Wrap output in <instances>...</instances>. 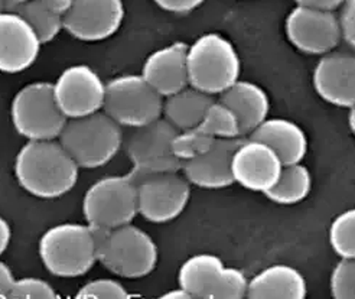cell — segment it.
<instances>
[{
    "label": "cell",
    "instance_id": "cell-1",
    "mask_svg": "<svg viewBox=\"0 0 355 299\" xmlns=\"http://www.w3.org/2000/svg\"><path fill=\"white\" fill-rule=\"evenodd\" d=\"M15 177L31 196L52 200L65 196L78 181L80 166L58 139L28 140L15 157Z\"/></svg>",
    "mask_w": 355,
    "mask_h": 299
},
{
    "label": "cell",
    "instance_id": "cell-2",
    "mask_svg": "<svg viewBox=\"0 0 355 299\" xmlns=\"http://www.w3.org/2000/svg\"><path fill=\"white\" fill-rule=\"evenodd\" d=\"M38 252L45 269L58 277H77L97 262V233L90 224L61 223L41 236Z\"/></svg>",
    "mask_w": 355,
    "mask_h": 299
},
{
    "label": "cell",
    "instance_id": "cell-3",
    "mask_svg": "<svg viewBox=\"0 0 355 299\" xmlns=\"http://www.w3.org/2000/svg\"><path fill=\"white\" fill-rule=\"evenodd\" d=\"M187 62L189 85L209 96H221L240 80L239 52L221 33H204L188 45Z\"/></svg>",
    "mask_w": 355,
    "mask_h": 299
},
{
    "label": "cell",
    "instance_id": "cell-4",
    "mask_svg": "<svg viewBox=\"0 0 355 299\" xmlns=\"http://www.w3.org/2000/svg\"><path fill=\"white\" fill-rule=\"evenodd\" d=\"M96 233L97 262L112 273L139 279L148 276L156 268L157 246L140 227L129 223L110 230H96Z\"/></svg>",
    "mask_w": 355,
    "mask_h": 299
},
{
    "label": "cell",
    "instance_id": "cell-5",
    "mask_svg": "<svg viewBox=\"0 0 355 299\" xmlns=\"http://www.w3.org/2000/svg\"><path fill=\"white\" fill-rule=\"evenodd\" d=\"M58 140L80 168H100L117 155L123 135L119 123L100 110L68 119Z\"/></svg>",
    "mask_w": 355,
    "mask_h": 299
},
{
    "label": "cell",
    "instance_id": "cell-6",
    "mask_svg": "<svg viewBox=\"0 0 355 299\" xmlns=\"http://www.w3.org/2000/svg\"><path fill=\"white\" fill-rule=\"evenodd\" d=\"M83 214L87 224L96 230H110L132 223L139 214L133 175H113L96 181L84 194Z\"/></svg>",
    "mask_w": 355,
    "mask_h": 299
},
{
    "label": "cell",
    "instance_id": "cell-7",
    "mask_svg": "<svg viewBox=\"0 0 355 299\" xmlns=\"http://www.w3.org/2000/svg\"><path fill=\"white\" fill-rule=\"evenodd\" d=\"M10 117L15 130L28 140L58 139L67 117L48 81L31 83L17 92L12 100Z\"/></svg>",
    "mask_w": 355,
    "mask_h": 299
},
{
    "label": "cell",
    "instance_id": "cell-8",
    "mask_svg": "<svg viewBox=\"0 0 355 299\" xmlns=\"http://www.w3.org/2000/svg\"><path fill=\"white\" fill-rule=\"evenodd\" d=\"M103 112L121 128L135 129L162 117L164 97L141 74H124L105 83Z\"/></svg>",
    "mask_w": 355,
    "mask_h": 299
},
{
    "label": "cell",
    "instance_id": "cell-9",
    "mask_svg": "<svg viewBox=\"0 0 355 299\" xmlns=\"http://www.w3.org/2000/svg\"><path fill=\"white\" fill-rule=\"evenodd\" d=\"M178 284L192 298L240 299L247 296L248 279L243 271L227 266L217 255L198 253L182 263Z\"/></svg>",
    "mask_w": 355,
    "mask_h": 299
},
{
    "label": "cell",
    "instance_id": "cell-10",
    "mask_svg": "<svg viewBox=\"0 0 355 299\" xmlns=\"http://www.w3.org/2000/svg\"><path fill=\"white\" fill-rule=\"evenodd\" d=\"M133 178L137 185V208L141 217L150 223L162 224L184 213L191 197V182L182 171L146 173L139 177L133 175Z\"/></svg>",
    "mask_w": 355,
    "mask_h": 299
},
{
    "label": "cell",
    "instance_id": "cell-11",
    "mask_svg": "<svg viewBox=\"0 0 355 299\" xmlns=\"http://www.w3.org/2000/svg\"><path fill=\"white\" fill-rule=\"evenodd\" d=\"M180 132L165 117L145 126L135 128L129 136L126 151L133 164L132 173L139 175L181 171L182 161L173 153V139Z\"/></svg>",
    "mask_w": 355,
    "mask_h": 299
},
{
    "label": "cell",
    "instance_id": "cell-12",
    "mask_svg": "<svg viewBox=\"0 0 355 299\" xmlns=\"http://www.w3.org/2000/svg\"><path fill=\"white\" fill-rule=\"evenodd\" d=\"M286 35L292 45L311 55H325L343 40L340 16L325 10L296 5L286 17Z\"/></svg>",
    "mask_w": 355,
    "mask_h": 299
},
{
    "label": "cell",
    "instance_id": "cell-13",
    "mask_svg": "<svg viewBox=\"0 0 355 299\" xmlns=\"http://www.w3.org/2000/svg\"><path fill=\"white\" fill-rule=\"evenodd\" d=\"M54 96L67 119H76L103 110L105 83L85 64L67 67L52 83Z\"/></svg>",
    "mask_w": 355,
    "mask_h": 299
},
{
    "label": "cell",
    "instance_id": "cell-14",
    "mask_svg": "<svg viewBox=\"0 0 355 299\" xmlns=\"http://www.w3.org/2000/svg\"><path fill=\"white\" fill-rule=\"evenodd\" d=\"M124 19L123 0H73L64 16V29L80 41L107 40Z\"/></svg>",
    "mask_w": 355,
    "mask_h": 299
},
{
    "label": "cell",
    "instance_id": "cell-15",
    "mask_svg": "<svg viewBox=\"0 0 355 299\" xmlns=\"http://www.w3.org/2000/svg\"><path fill=\"white\" fill-rule=\"evenodd\" d=\"M282 169L283 162L270 146L253 137L240 140L232 161L234 182L266 194L276 184Z\"/></svg>",
    "mask_w": 355,
    "mask_h": 299
},
{
    "label": "cell",
    "instance_id": "cell-16",
    "mask_svg": "<svg viewBox=\"0 0 355 299\" xmlns=\"http://www.w3.org/2000/svg\"><path fill=\"white\" fill-rule=\"evenodd\" d=\"M42 42L17 12L0 10V73L17 74L37 61Z\"/></svg>",
    "mask_w": 355,
    "mask_h": 299
},
{
    "label": "cell",
    "instance_id": "cell-17",
    "mask_svg": "<svg viewBox=\"0 0 355 299\" xmlns=\"http://www.w3.org/2000/svg\"><path fill=\"white\" fill-rule=\"evenodd\" d=\"M312 83L322 100L336 108L355 105V54L348 51H331L318 61Z\"/></svg>",
    "mask_w": 355,
    "mask_h": 299
},
{
    "label": "cell",
    "instance_id": "cell-18",
    "mask_svg": "<svg viewBox=\"0 0 355 299\" xmlns=\"http://www.w3.org/2000/svg\"><path fill=\"white\" fill-rule=\"evenodd\" d=\"M241 137L217 139L205 153L185 161L182 173L191 182L205 189H221L234 184L232 161Z\"/></svg>",
    "mask_w": 355,
    "mask_h": 299
},
{
    "label": "cell",
    "instance_id": "cell-19",
    "mask_svg": "<svg viewBox=\"0 0 355 299\" xmlns=\"http://www.w3.org/2000/svg\"><path fill=\"white\" fill-rule=\"evenodd\" d=\"M187 52V44L175 42L153 51L141 67V77L164 99L189 85Z\"/></svg>",
    "mask_w": 355,
    "mask_h": 299
},
{
    "label": "cell",
    "instance_id": "cell-20",
    "mask_svg": "<svg viewBox=\"0 0 355 299\" xmlns=\"http://www.w3.org/2000/svg\"><path fill=\"white\" fill-rule=\"evenodd\" d=\"M220 101L227 104L237 116L241 136L252 135L270 113L268 92L253 81L239 80L220 96Z\"/></svg>",
    "mask_w": 355,
    "mask_h": 299
},
{
    "label": "cell",
    "instance_id": "cell-21",
    "mask_svg": "<svg viewBox=\"0 0 355 299\" xmlns=\"http://www.w3.org/2000/svg\"><path fill=\"white\" fill-rule=\"evenodd\" d=\"M248 137L261 140L270 146L283 165L304 161L308 152V136L293 120L285 117H268Z\"/></svg>",
    "mask_w": 355,
    "mask_h": 299
},
{
    "label": "cell",
    "instance_id": "cell-22",
    "mask_svg": "<svg viewBox=\"0 0 355 299\" xmlns=\"http://www.w3.org/2000/svg\"><path fill=\"white\" fill-rule=\"evenodd\" d=\"M306 293L305 276L285 263L270 265L248 279L247 296L253 299H304Z\"/></svg>",
    "mask_w": 355,
    "mask_h": 299
},
{
    "label": "cell",
    "instance_id": "cell-23",
    "mask_svg": "<svg viewBox=\"0 0 355 299\" xmlns=\"http://www.w3.org/2000/svg\"><path fill=\"white\" fill-rule=\"evenodd\" d=\"M212 103L214 96L188 85L181 92L164 99L162 117L178 130L197 128Z\"/></svg>",
    "mask_w": 355,
    "mask_h": 299
},
{
    "label": "cell",
    "instance_id": "cell-24",
    "mask_svg": "<svg viewBox=\"0 0 355 299\" xmlns=\"http://www.w3.org/2000/svg\"><path fill=\"white\" fill-rule=\"evenodd\" d=\"M312 189V173L302 164L283 165L276 184L266 192V197L280 205H291L304 201Z\"/></svg>",
    "mask_w": 355,
    "mask_h": 299
},
{
    "label": "cell",
    "instance_id": "cell-25",
    "mask_svg": "<svg viewBox=\"0 0 355 299\" xmlns=\"http://www.w3.org/2000/svg\"><path fill=\"white\" fill-rule=\"evenodd\" d=\"M16 12L25 17L42 44L51 42L64 29V16L52 12L41 0H29Z\"/></svg>",
    "mask_w": 355,
    "mask_h": 299
},
{
    "label": "cell",
    "instance_id": "cell-26",
    "mask_svg": "<svg viewBox=\"0 0 355 299\" xmlns=\"http://www.w3.org/2000/svg\"><path fill=\"white\" fill-rule=\"evenodd\" d=\"M198 128L214 139L241 137L240 121L237 116L227 104L220 100H214V103L209 105Z\"/></svg>",
    "mask_w": 355,
    "mask_h": 299
},
{
    "label": "cell",
    "instance_id": "cell-27",
    "mask_svg": "<svg viewBox=\"0 0 355 299\" xmlns=\"http://www.w3.org/2000/svg\"><path fill=\"white\" fill-rule=\"evenodd\" d=\"M329 244L340 259L355 257V207L345 210L332 220Z\"/></svg>",
    "mask_w": 355,
    "mask_h": 299
},
{
    "label": "cell",
    "instance_id": "cell-28",
    "mask_svg": "<svg viewBox=\"0 0 355 299\" xmlns=\"http://www.w3.org/2000/svg\"><path fill=\"white\" fill-rule=\"evenodd\" d=\"M216 140L217 139L207 135L197 126L178 132L173 139L172 148L178 160H181L184 164L185 161L193 160V157L205 153L212 145H214Z\"/></svg>",
    "mask_w": 355,
    "mask_h": 299
},
{
    "label": "cell",
    "instance_id": "cell-29",
    "mask_svg": "<svg viewBox=\"0 0 355 299\" xmlns=\"http://www.w3.org/2000/svg\"><path fill=\"white\" fill-rule=\"evenodd\" d=\"M331 293L338 299H355V257L341 259L332 271Z\"/></svg>",
    "mask_w": 355,
    "mask_h": 299
},
{
    "label": "cell",
    "instance_id": "cell-30",
    "mask_svg": "<svg viewBox=\"0 0 355 299\" xmlns=\"http://www.w3.org/2000/svg\"><path fill=\"white\" fill-rule=\"evenodd\" d=\"M129 296L124 285L112 277L90 280L77 292V298L84 299H121Z\"/></svg>",
    "mask_w": 355,
    "mask_h": 299
},
{
    "label": "cell",
    "instance_id": "cell-31",
    "mask_svg": "<svg viewBox=\"0 0 355 299\" xmlns=\"http://www.w3.org/2000/svg\"><path fill=\"white\" fill-rule=\"evenodd\" d=\"M55 289L40 277L15 279L9 298L15 299H51L55 298Z\"/></svg>",
    "mask_w": 355,
    "mask_h": 299
},
{
    "label": "cell",
    "instance_id": "cell-32",
    "mask_svg": "<svg viewBox=\"0 0 355 299\" xmlns=\"http://www.w3.org/2000/svg\"><path fill=\"white\" fill-rule=\"evenodd\" d=\"M340 21L343 28V40L351 49L355 51V0H347L343 5Z\"/></svg>",
    "mask_w": 355,
    "mask_h": 299
},
{
    "label": "cell",
    "instance_id": "cell-33",
    "mask_svg": "<svg viewBox=\"0 0 355 299\" xmlns=\"http://www.w3.org/2000/svg\"><path fill=\"white\" fill-rule=\"evenodd\" d=\"M153 2L166 12L188 13L201 6L205 0H153Z\"/></svg>",
    "mask_w": 355,
    "mask_h": 299
},
{
    "label": "cell",
    "instance_id": "cell-34",
    "mask_svg": "<svg viewBox=\"0 0 355 299\" xmlns=\"http://www.w3.org/2000/svg\"><path fill=\"white\" fill-rule=\"evenodd\" d=\"M13 282L15 276L12 273V269L3 260H0V298H9Z\"/></svg>",
    "mask_w": 355,
    "mask_h": 299
},
{
    "label": "cell",
    "instance_id": "cell-35",
    "mask_svg": "<svg viewBox=\"0 0 355 299\" xmlns=\"http://www.w3.org/2000/svg\"><path fill=\"white\" fill-rule=\"evenodd\" d=\"M296 5L309 6V8H318L325 10H336L341 8L347 0H295Z\"/></svg>",
    "mask_w": 355,
    "mask_h": 299
},
{
    "label": "cell",
    "instance_id": "cell-36",
    "mask_svg": "<svg viewBox=\"0 0 355 299\" xmlns=\"http://www.w3.org/2000/svg\"><path fill=\"white\" fill-rule=\"evenodd\" d=\"M12 239V228L3 217H0V256H2L6 249L9 248V243Z\"/></svg>",
    "mask_w": 355,
    "mask_h": 299
},
{
    "label": "cell",
    "instance_id": "cell-37",
    "mask_svg": "<svg viewBox=\"0 0 355 299\" xmlns=\"http://www.w3.org/2000/svg\"><path fill=\"white\" fill-rule=\"evenodd\" d=\"M41 2L49 8L52 12H55L61 16H65V13L69 10L73 0H41Z\"/></svg>",
    "mask_w": 355,
    "mask_h": 299
},
{
    "label": "cell",
    "instance_id": "cell-38",
    "mask_svg": "<svg viewBox=\"0 0 355 299\" xmlns=\"http://www.w3.org/2000/svg\"><path fill=\"white\" fill-rule=\"evenodd\" d=\"M29 0H3V10L16 12L22 5H25Z\"/></svg>",
    "mask_w": 355,
    "mask_h": 299
},
{
    "label": "cell",
    "instance_id": "cell-39",
    "mask_svg": "<svg viewBox=\"0 0 355 299\" xmlns=\"http://www.w3.org/2000/svg\"><path fill=\"white\" fill-rule=\"evenodd\" d=\"M164 298H181V299H184V298H192L184 288H181V287H178V288H175V289H171L169 292H166L165 295H164Z\"/></svg>",
    "mask_w": 355,
    "mask_h": 299
},
{
    "label": "cell",
    "instance_id": "cell-40",
    "mask_svg": "<svg viewBox=\"0 0 355 299\" xmlns=\"http://www.w3.org/2000/svg\"><path fill=\"white\" fill-rule=\"evenodd\" d=\"M348 125H349V129L352 130V133L355 135V105H352V108L349 109V116H348Z\"/></svg>",
    "mask_w": 355,
    "mask_h": 299
},
{
    "label": "cell",
    "instance_id": "cell-41",
    "mask_svg": "<svg viewBox=\"0 0 355 299\" xmlns=\"http://www.w3.org/2000/svg\"><path fill=\"white\" fill-rule=\"evenodd\" d=\"M0 10H3V0H0Z\"/></svg>",
    "mask_w": 355,
    "mask_h": 299
}]
</instances>
